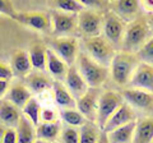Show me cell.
<instances>
[{
    "instance_id": "obj_1",
    "label": "cell",
    "mask_w": 153,
    "mask_h": 143,
    "mask_svg": "<svg viewBox=\"0 0 153 143\" xmlns=\"http://www.w3.org/2000/svg\"><path fill=\"white\" fill-rule=\"evenodd\" d=\"M151 37H152L151 21L148 19L147 16L139 14L133 21L128 22L121 42V50L135 52Z\"/></svg>"
},
{
    "instance_id": "obj_2",
    "label": "cell",
    "mask_w": 153,
    "mask_h": 143,
    "mask_svg": "<svg viewBox=\"0 0 153 143\" xmlns=\"http://www.w3.org/2000/svg\"><path fill=\"white\" fill-rule=\"evenodd\" d=\"M138 64L139 59L135 52L125 50L116 51L108 65L110 75L117 86H126Z\"/></svg>"
},
{
    "instance_id": "obj_3",
    "label": "cell",
    "mask_w": 153,
    "mask_h": 143,
    "mask_svg": "<svg viewBox=\"0 0 153 143\" xmlns=\"http://www.w3.org/2000/svg\"><path fill=\"white\" fill-rule=\"evenodd\" d=\"M75 63L79 73L82 74L88 87L100 88L108 79V66H105L97 63V61H94L87 52L79 51V54L75 59Z\"/></svg>"
},
{
    "instance_id": "obj_4",
    "label": "cell",
    "mask_w": 153,
    "mask_h": 143,
    "mask_svg": "<svg viewBox=\"0 0 153 143\" xmlns=\"http://www.w3.org/2000/svg\"><path fill=\"white\" fill-rule=\"evenodd\" d=\"M84 46L87 49V54L91 58L105 66L110 65V61L116 52V49L102 35L84 37Z\"/></svg>"
},
{
    "instance_id": "obj_5",
    "label": "cell",
    "mask_w": 153,
    "mask_h": 143,
    "mask_svg": "<svg viewBox=\"0 0 153 143\" xmlns=\"http://www.w3.org/2000/svg\"><path fill=\"white\" fill-rule=\"evenodd\" d=\"M102 33L103 37L111 44L115 49L121 47L124 32H125L126 22L123 21L120 17L116 16L111 9H107L102 14Z\"/></svg>"
},
{
    "instance_id": "obj_6",
    "label": "cell",
    "mask_w": 153,
    "mask_h": 143,
    "mask_svg": "<svg viewBox=\"0 0 153 143\" xmlns=\"http://www.w3.org/2000/svg\"><path fill=\"white\" fill-rule=\"evenodd\" d=\"M124 102L120 93L107 89L100 93L98 104H97V112H96V124L102 130L103 125L108 120V118L112 115L114 111Z\"/></svg>"
},
{
    "instance_id": "obj_7",
    "label": "cell",
    "mask_w": 153,
    "mask_h": 143,
    "mask_svg": "<svg viewBox=\"0 0 153 143\" xmlns=\"http://www.w3.org/2000/svg\"><path fill=\"white\" fill-rule=\"evenodd\" d=\"M102 14L93 9H82L76 14V28L84 37L98 36L102 32Z\"/></svg>"
},
{
    "instance_id": "obj_8",
    "label": "cell",
    "mask_w": 153,
    "mask_h": 143,
    "mask_svg": "<svg viewBox=\"0 0 153 143\" xmlns=\"http://www.w3.org/2000/svg\"><path fill=\"white\" fill-rule=\"evenodd\" d=\"M49 45L50 49L57 56H60L68 65L75 64V59L79 54V42L75 37L59 36L52 39L49 42Z\"/></svg>"
},
{
    "instance_id": "obj_9",
    "label": "cell",
    "mask_w": 153,
    "mask_h": 143,
    "mask_svg": "<svg viewBox=\"0 0 153 143\" xmlns=\"http://www.w3.org/2000/svg\"><path fill=\"white\" fill-rule=\"evenodd\" d=\"M121 97L126 104H129L134 110H140L144 112H151L153 106V96L151 91L142 88L129 87L121 91Z\"/></svg>"
},
{
    "instance_id": "obj_10",
    "label": "cell",
    "mask_w": 153,
    "mask_h": 143,
    "mask_svg": "<svg viewBox=\"0 0 153 143\" xmlns=\"http://www.w3.org/2000/svg\"><path fill=\"white\" fill-rule=\"evenodd\" d=\"M50 18H51V32L56 37L68 36L76 30V14L74 13L52 10L50 14Z\"/></svg>"
},
{
    "instance_id": "obj_11",
    "label": "cell",
    "mask_w": 153,
    "mask_h": 143,
    "mask_svg": "<svg viewBox=\"0 0 153 143\" xmlns=\"http://www.w3.org/2000/svg\"><path fill=\"white\" fill-rule=\"evenodd\" d=\"M100 91L98 88L88 87L82 96L75 100V109L89 121L96 123V112H97Z\"/></svg>"
},
{
    "instance_id": "obj_12",
    "label": "cell",
    "mask_w": 153,
    "mask_h": 143,
    "mask_svg": "<svg viewBox=\"0 0 153 143\" xmlns=\"http://www.w3.org/2000/svg\"><path fill=\"white\" fill-rule=\"evenodd\" d=\"M13 19L18 23L25 25L33 30H38L41 32L51 31V18L49 14L41 12H27V13H16Z\"/></svg>"
},
{
    "instance_id": "obj_13",
    "label": "cell",
    "mask_w": 153,
    "mask_h": 143,
    "mask_svg": "<svg viewBox=\"0 0 153 143\" xmlns=\"http://www.w3.org/2000/svg\"><path fill=\"white\" fill-rule=\"evenodd\" d=\"M128 84L134 88H142V89H146V91L152 92V89H153V66H152V64L140 63L139 61V64L134 69Z\"/></svg>"
},
{
    "instance_id": "obj_14",
    "label": "cell",
    "mask_w": 153,
    "mask_h": 143,
    "mask_svg": "<svg viewBox=\"0 0 153 143\" xmlns=\"http://www.w3.org/2000/svg\"><path fill=\"white\" fill-rule=\"evenodd\" d=\"M111 10L125 22H130L140 14L139 0H112L110 1Z\"/></svg>"
},
{
    "instance_id": "obj_15",
    "label": "cell",
    "mask_w": 153,
    "mask_h": 143,
    "mask_svg": "<svg viewBox=\"0 0 153 143\" xmlns=\"http://www.w3.org/2000/svg\"><path fill=\"white\" fill-rule=\"evenodd\" d=\"M133 120H137V112L130 105L124 101L120 106L114 111L112 115L108 118V120L103 125L102 130L108 132V130L114 129V128H117V127L123 125V124H126Z\"/></svg>"
},
{
    "instance_id": "obj_16",
    "label": "cell",
    "mask_w": 153,
    "mask_h": 143,
    "mask_svg": "<svg viewBox=\"0 0 153 143\" xmlns=\"http://www.w3.org/2000/svg\"><path fill=\"white\" fill-rule=\"evenodd\" d=\"M64 80H65L68 91L73 95L74 98L80 97L88 89V84L85 83L84 78L82 77V74L79 73V70L76 68L75 64L68 66V70H66Z\"/></svg>"
},
{
    "instance_id": "obj_17",
    "label": "cell",
    "mask_w": 153,
    "mask_h": 143,
    "mask_svg": "<svg viewBox=\"0 0 153 143\" xmlns=\"http://www.w3.org/2000/svg\"><path fill=\"white\" fill-rule=\"evenodd\" d=\"M22 116L21 109L8 100L0 101V124L5 128H16Z\"/></svg>"
},
{
    "instance_id": "obj_18",
    "label": "cell",
    "mask_w": 153,
    "mask_h": 143,
    "mask_svg": "<svg viewBox=\"0 0 153 143\" xmlns=\"http://www.w3.org/2000/svg\"><path fill=\"white\" fill-rule=\"evenodd\" d=\"M68 64L57 56L54 51H52L50 47H47L46 50V68L47 72L57 80H64L66 70H68Z\"/></svg>"
},
{
    "instance_id": "obj_19",
    "label": "cell",
    "mask_w": 153,
    "mask_h": 143,
    "mask_svg": "<svg viewBox=\"0 0 153 143\" xmlns=\"http://www.w3.org/2000/svg\"><path fill=\"white\" fill-rule=\"evenodd\" d=\"M25 78H26V87L31 92L42 93L46 89H50L52 87V80L41 70L30 72Z\"/></svg>"
},
{
    "instance_id": "obj_20",
    "label": "cell",
    "mask_w": 153,
    "mask_h": 143,
    "mask_svg": "<svg viewBox=\"0 0 153 143\" xmlns=\"http://www.w3.org/2000/svg\"><path fill=\"white\" fill-rule=\"evenodd\" d=\"M153 141V120L152 116L142 118L135 123L131 143H152Z\"/></svg>"
},
{
    "instance_id": "obj_21",
    "label": "cell",
    "mask_w": 153,
    "mask_h": 143,
    "mask_svg": "<svg viewBox=\"0 0 153 143\" xmlns=\"http://www.w3.org/2000/svg\"><path fill=\"white\" fill-rule=\"evenodd\" d=\"M135 123L137 120H133L106 132L108 142L110 143H131L134 129H135Z\"/></svg>"
},
{
    "instance_id": "obj_22",
    "label": "cell",
    "mask_w": 153,
    "mask_h": 143,
    "mask_svg": "<svg viewBox=\"0 0 153 143\" xmlns=\"http://www.w3.org/2000/svg\"><path fill=\"white\" fill-rule=\"evenodd\" d=\"M10 69L13 72V75L16 74L18 77H26L32 69L31 61L28 52L25 50H17L13 52L12 60H10Z\"/></svg>"
},
{
    "instance_id": "obj_23",
    "label": "cell",
    "mask_w": 153,
    "mask_h": 143,
    "mask_svg": "<svg viewBox=\"0 0 153 143\" xmlns=\"http://www.w3.org/2000/svg\"><path fill=\"white\" fill-rule=\"evenodd\" d=\"M61 129V124L54 120V121H42L37 125L36 137L37 139H42L46 142H55L57 141Z\"/></svg>"
},
{
    "instance_id": "obj_24",
    "label": "cell",
    "mask_w": 153,
    "mask_h": 143,
    "mask_svg": "<svg viewBox=\"0 0 153 143\" xmlns=\"http://www.w3.org/2000/svg\"><path fill=\"white\" fill-rule=\"evenodd\" d=\"M46 50L47 47L42 42H33L30 46L28 56L33 69L41 72L46 70Z\"/></svg>"
},
{
    "instance_id": "obj_25",
    "label": "cell",
    "mask_w": 153,
    "mask_h": 143,
    "mask_svg": "<svg viewBox=\"0 0 153 143\" xmlns=\"http://www.w3.org/2000/svg\"><path fill=\"white\" fill-rule=\"evenodd\" d=\"M8 101H10L17 107L22 109L28 102V100L32 97V92L28 89L25 84H13L8 89Z\"/></svg>"
},
{
    "instance_id": "obj_26",
    "label": "cell",
    "mask_w": 153,
    "mask_h": 143,
    "mask_svg": "<svg viewBox=\"0 0 153 143\" xmlns=\"http://www.w3.org/2000/svg\"><path fill=\"white\" fill-rule=\"evenodd\" d=\"M52 88H54V98H55V102L57 104V106H60L61 109L75 107L74 96L68 91V88L60 80L52 83Z\"/></svg>"
},
{
    "instance_id": "obj_27",
    "label": "cell",
    "mask_w": 153,
    "mask_h": 143,
    "mask_svg": "<svg viewBox=\"0 0 153 143\" xmlns=\"http://www.w3.org/2000/svg\"><path fill=\"white\" fill-rule=\"evenodd\" d=\"M17 130V143H33L36 138L35 128L33 124L28 120L26 116H21L18 121V125L16 127Z\"/></svg>"
},
{
    "instance_id": "obj_28",
    "label": "cell",
    "mask_w": 153,
    "mask_h": 143,
    "mask_svg": "<svg viewBox=\"0 0 153 143\" xmlns=\"http://www.w3.org/2000/svg\"><path fill=\"white\" fill-rule=\"evenodd\" d=\"M79 130V143H96L100 137L101 129L94 121L85 120L78 128Z\"/></svg>"
},
{
    "instance_id": "obj_29",
    "label": "cell",
    "mask_w": 153,
    "mask_h": 143,
    "mask_svg": "<svg viewBox=\"0 0 153 143\" xmlns=\"http://www.w3.org/2000/svg\"><path fill=\"white\" fill-rule=\"evenodd\" d=\"M60 118H61V120L65 123V125L76 127V128H79L85 120H87L75 107L63 109V110L60 111Z\"/></svg>"
},
{
    "instance_id": "obj_30",
    "label": "cell",
    "mask_w": 153,
    "mask_h": 143,
    "mask_svg": "<svg viewBox=\"0 0 153 143\" xmlns=\"http://www.w3.org/2000/svg\"><path fill=\"white\" fill-rule=\"evenodd\" d=\"M22 109L25 116H27L28 120L33 124V127H37L40 124V112H41V106L37 100L31 97Z\"/></svg>"
},
{
    "instance_id": "obj_31",
    "label": "cell",
    "mask_w": 153,
    "mask_h": 143,
    "mask_svg": "<svg viewBox=\"0 0 153 143\" xmlns=\"http://www.w3.org/2000/svg\"><path fill=\"white\" fill-rule=\"evenodd\" d=\"M51 5L55 8V10L64 12V13H74L78 14L84 7L76 0H50Z\"/></svg>"
},
{
    "instance_id": "obj_32",
    "label": "cell",
    "mask_w": 153,
    "mask_h": 143,
    "mask_svg": "<svg viewBox=\"0 0 153 143\" xmlns=\"http://www.w3.org/2000/svg\"><path fill=\"white\" fill-rule=\"evenodd\" d=\"M59 143H79V130L76 127L65 125L61 127L60 134L57 138Z\"/></svg>"
},
{
    "instance_id": "obj_33",
    "label": "cell",
    "mask_w": 153,
    "mask_h": 143,
    "mask_svg": "<svg viewBox=\"0 0 153 143\" xmlns=\"http://www.w3.org/2000/svg\"><path fill=\"white\" fill-rule=\"evenodd\" d=\"M135 54L140 63L152 64V61H153V40H152V37L149 40H147L144 44L137 50Z\"/></svg>"
},
{
    "instance_id": "obj_34",
    "label": "cell",
    "mask_w": 153,
    "mask_h": 143,
    "mask_svg": "<svg viewBox=\"0 0 153 143\" xmlns=\"http://www.w3.org/2000/svg\"><path fill=\"white\" fill-rule=\"evenodd\" d=\"M80 3L84 8L93 9V10H103L106 12L110 9V1L108 0H76Z\"/></svg>"
},
{
    "instance_id": "obj_35",
    "label": "cell",
    "mask_w": 153,
    "mask_h": 143,
    "mask_svg": "<svg viewBox=\"0 0 153 143\" xmlns=\"http://www.w3.org/2000/svg\"><path fill=\"white\" fill-rule=\"evenodd\" d=\"M16 13L17 12L12 0H0V14H4L9 18H14Z\"/></svg>"
},
{
    "instance_id": "obj_36",
    "label": "cell",
    "mask_w": 153,
    "mask_h": 143,
    "mask_svg": "<svg viewBox=\"0 0 153 143\" xmlns=\"http://www.w3.org/2000/svg\"><path fill=\"white\" fill-rule=\"evenodd\" d=\"M1 143H17V130H16V128H5Z\"/></svg>"
},
{
    "instance_id": "obj_37",
    "label": "cell",
    "mask_w": 153,
    "mask_h": 143,
    "mask_svg": "<svg viewBox=\"0 0 153 143\" xmlns=\"http://www.w3.org/2000/svg\"><path fill=\"white\" fill-rule=\"evenodd\" d=\"M40 120L42 121H54L56 120V112L52 110V109H41L40 112Z\"/></svg>"
},
{
    "instance_id": "obj_38",
    "label": "cell",
    "mask_w": 153,
    "mask_h": 143,
    "mask_svg": "<svg viewBox=\"0 0 153 143\" xmlns=\"http://www.w3.org/2000/svg\"><path fill=\"white\" fill-rule=\"evenodd\" d=\"M13 77V72L10 69V66H8L5 64L0 63V79H8L10 80Z\"/></svg>"
},
{
    "instance_id": "obj_39",
    "label": "cell",
    "mask_w": 153,
    "mask_h": 143,
    "mask_svg": "<svg viewBox=\"0 0 153 143\" xmlns=\"http://www.w3.org/2000/svg\"><path fill=\"white\" fill-rule=\"evenodd\" d=\"M10 87V82L8 79H0V98L4 97Z\"/></svg>"
},
{
    "instance_id": "obj_40",
    "label": "cell",
    "mask_w": 153,
    "mask_h": 143,
    "mask_svg": "<svg viewBox=\"0 0 153 143\" xmlns=\"http://www.w3.org/2000/svg\"><path fill=\"white\" fill-rule=\"evenodd\" d=\"M96 143H110L108 139H107V136H106V132L101 130V133H100V137Z\"/></svg>"
},
{
    "instance_id": "obj_41",
    "label": "cell",
    "mask_w": 153,
    "mask_h": 143,
    "mask_svg": "<svg viewBox=\"0 0 153 143\" xmlns=\"http://www.w3.org/2000/svg\"><path fill=\"white\" fill-rule=\"evenodd\" d=\"M140 1V7L142 4H144V8L147 9V10H152V0H139Z\"/></svg>"
},
{
    "instance_id": "obj_42",
    "label": "cell",
    "mask_w": 153,
    "mask_h": 143,
    "mask_svg": "<svg viewBox=\"0 0 153 143\" xmlns=\"http://www.w3.org/2000/svg\"><path fill=\"white\" fill-rule=\"evenodd\" d=\"M4 132H5V127H4V125H1V124H0V143H1V141H3V136H4Z\"/></svg>"
},
{
    "instance_id": "obj_43",
    "label": "cell",
    "mask_w": 153,
    "mask_h": 143,
    "mask_svg": "<svg viewBox=\"0 0 153 143\" xmlns=\"http://www.w3.org/2000/svg\"><path fill=\"white\" fill-rule=\"evenodd\" d=\"M33 143H50V142H46V141H42V139H36V141H33Z\"/></svg>"
},
{
    "instance_id": "obj_44",
    "label": "cell",
    "mask_w": 153,
    "mask_h": 143,
    "mask_svg": "<svg viewBox=\"0 0 153 143\" xmlns=\"http://www.w3.org/2000/svg\"><path fill=\"white\" fill-rule=\"evenodd\" d=\"M51 143H59V142H56V141H55V142H51Z\"/></svg>"
},
{
    "instance_id": "obj_45",
    "label": "cell",
    "mask_w": 153,
    "mask_h": 143,
    "mask_svg": "<svg viewBox=\"0 0 153 143\" xmlns=\"http://www.w3.org/2000/svg\"><path fill=\"white\" fill-rule=\"evenodd\" d=\"M108 1H112V0H108Z\"/></svg>"
}]
</instances>
